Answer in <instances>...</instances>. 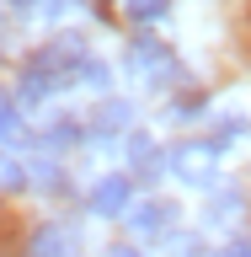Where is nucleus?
I'll return each mask as SVG.
<instances>
[{
  "label": "nucleus",
  "instance_id": "nucleus-1",
  "mask_svg": "<svg viewBox=\"0 0 251 257\" xmlns=\"http://www.w3.org/2000/svg\"><path fill=\"white\" fill-rule=\"evenodd\" d=\"M166 172H176L182 182H198V188H208L214 182V172H219V150L208 140H182L166 150Z\"/></svg>",
  "mask_w": 251,
  "mask_h": 257
},
{
  "label": "nucleus",
  "instance_id": "nucleus-2",
  "mask_svg": "<svg viewBox=\"0 0 251 257\" xmlns=\"http://www.w3.org/2000/svg\"><path fill=\"white\" fill-rule=\"evenodd\" d=\"M128 75L144 80V86H166V80L176 75L171 43H160V38H134V43H128Z\"/></svg>",
  "mask_w": 251,
  "mask_h": 257
},
{
  "label": "nucleus",
  "instance_id": "nucleus-3",
  "mask_svg": "<svg viewBox=\"0 0 251 257\" xmlns=\"http://www.w3.org/2000/svg\"><path fill=\"white\" fill-rule=\"evenodd\" d=\"M128 204H134V182H128L123 172L102 177V182L91 188V214H102V220H123Z\"/></svg>",
  "mask_w": 251,
  "mask_h": 257
},
{
  "label": "nucleus",
  "instance_id": "nucleus-4",
  "mask_svg": "<svg viewBox=\"0 0 251 257\" xmlns=\"http://www.w3.org/2000/svg\"><path fill=\"white\" fill-rule=\"evenodd\" d=\"M123 220H128V230H134V236H160V230L176 220V209L160 204V198H150V204H134Z\"/></svg>",
  "mask_w": 251,
  "mask_h": 257
},
{
  "label": "nucleus",
  "instance_id": "nucleus-5",
  "mask_svg": "<svg viewBox=\"0 0 251 257\" xmlns=\"http://www.w3.org/2000/svg\"><path fill=\"white\" fill-rule=\"evenodd\" d=\"M32 257H75V230L70 225H43L32 236Z\"/></svg>",
  "mask_w": 251,
  "mask_h": 257
},
{
  "label": "nucleus",
  "instance_id": "nucleus-6",
  "mask_svg": "<svg viewBox=\"0 0 251 257\" xmlns=\"http://www.w3.org/2000/svg\"><path fill=\"white\" fill-rule=\"evenodd\" d=\"M128 102H102L96 107V118H91V128H102V134H118V128H128Z\"/></svg>",
  "mask_w": 251,
  "mask_h": 257
},
{
  "label": "nucleus",
  "instance_id": "nucleus-7",
  "mask_svg": "<svg viewBox=\"0 0 251 257\" xmlns=\"http://www.w3.org/2000/svg\"><path fill=\"white\" fill-rule=\"evenodd\" d=\"M171 11V0H123V16L128 22H160Z\"/></svg>",
  "mask_w": 251,
  "mask_h": 257
},
{
  "label": "nucleus",
  "instance_id": "nucleus-8",
  "mask_svg": "<svg viewBox=\"0 0 251 257\" xmlns=\"http://www.w3.org/2000/svg\"><path fill=\"white\" fill-rule=\"evenodd\" d=\"M27 182H32V188H48V193H59V188H64V177H59V161H38Z\"/></svg>",
  "mask_w": 251,
  "mask_h": 257
},
{
  "label": "nucleus",
  "instance_id": "nucleus-9",
  "mask_svg": "<svg viewBox=\"0 0 251 257\" xmlns=\"http://www.w3.org/2000/svg\"><path fill=\"white\" fill-rule=\"evenodd\" d=\"M22 134V118H16V102L11 96H0V140H16Z\"/></svg>",
  "mask_w": 251,
  "mask_h": 257
},
{
  "label": "nucleus",
  "instance_id": "nucleus-10",
  "mask_svg": "<svg viewBox=\"0 0 251 257\" xmlns=\"http://www.w3.org/2000/svg\"><path fill=\"white\" fill-rule=\"evenodd\" d=\"M70 80H75V86H91V91H96V86H107V70H102L96 59H86V64L75 70V75H70Z\"/></svg>",
  "mask_w": 251,
  "mask_h": 257
},
{
  "label": "nucleus",
  "instance_id": "nucleus-11",
  "mask_svg": "<svg viewBox=\"0 0 251 257\" xmlns=\"http://www.w3.org/2000/svg\"><path fill=\"white\" fill-rule=\"evenodd\" d=\"M0 188H27V172L16 161H0Z\"/></svg>",
  "mask_w": 251,
  "mask_h": 257
},
{
  "label": "nucleus",
  "instance_id": "nucleus-12",
  "mask_svg": "<svg viewBox=\"0 0 251 257\" xmlns=\"http://www.w3.org/2000/svg\"><path fill=\"white\" fill-rule=\"evenodd\" d=\"M219 257H251V241H230V246H224Z\"/></svg>",
  "mask_w": 251,
  "mask_h": 257
},
{
  "label": "nucleus",
  "instance_id": "nucleus-13",
  "mask_svg": "<svg viewBox=\"0 0 251 257\" xmlns=\"http://www.w3.org/2000/svg\"><path fill=\"white\" fill-rule=\"evenodd\" d=\"M112 257H139V252H134V246H112Z\"/></svg>",
  "mask_w": 251,
  "mask_h": 257
},
{
  "label": "nucleus",
  "instance_id": "nucleus-14",
  "mask_svg": "<svg viewBox=\"0 0 251 257\" xmlns=\"http://www.w3.org/2000/svg\"><path fill=\"white\" fill-rule=\"evenodd\" d=\"M11 6H32V0H11Z\"/></svg>",
  "mask_w": 251,
  "mask_h": 257
}]
</instances>
